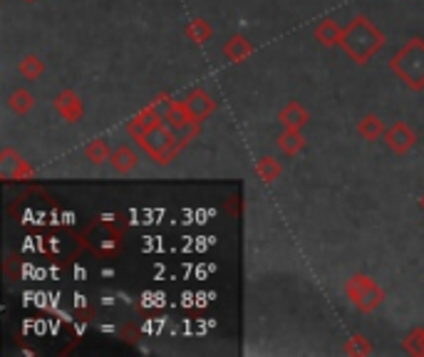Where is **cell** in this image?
Instances as JSON below:
<instances>
[{"instance_id":"6da1fadb","label":"cell","mask_w":424,"mask_h":357,"mask_svg":"<svg viewBox=\"0 0 424 357\" xmlns=\"http://www.w3.org/2000/svg\"><path fill=\"white\" fill-rule=\"evenodd\" d=\"M384 45V33L379 28H375L370 23V18L358 16L343 28V40L340 47L345 50V55L358 65H367Z\"/></svg>"},{"instance_id":"7a4b0ae2","label":"cell","mask_w":424,"mask_h":357,"mask_svg":"<svg viewBox=\"0 0 424 357\" xmlns=\"http://www.w3.org/2000/svg\"><path fill=\"white\" fill-rule=\"evenodd\" d=\"M389 70L409 87V90L419 92L424 90V40L414 37L394 57L389 60Z\"/></svg>"},{"instance_id":"3957f363","label":"cell","mask_w":424,"mask_h":357,"mask_svg":"<svg viewBox=\"0 0 424 357\" xmlns=\"http://www.w3.org/2000/svg\"><path fill=\"white\" fill-rule=\"evenodd\" d=\"M141 144V149L147 151L157 164H172L179 156V151L184 149L182 139H179L177 129L167 124V119H162L159 124L149 127L144 134L136 139Z\"/></svg>"},{"instance_id":"277c9868","label":"cell","mask_w":424,"mask_h":357,"mask_svg":"<svg viewBox=\"0 0 424 357\" xmlns=\"http://www.w3.org/2000/svg\"><path fill=\"white\" fill-rule=\"evenodd\" d=\"M345 295H348V300L363 312L377 310V308L384 303V291L372 281V278L365 276V273H358V276H353L348 283H345Z\"/></svg>"},{"instance_id":"5b68a950","label":"cell","mask_w":424,"mask_h":357,"mask_svg":"<svg viewBox=\"0 0 424 357\" xmlns=\"http://www.w3.org/2000/svg\"><path fill=\"white\" fill-rule=\"evenodd\" d=\"M382 139H384V144L399 156L407 154V151L417 144V134H414V129L407 124V122H394V124H389Z\"/></svg>"},{"instance_id":"8992f818","label":"cell","mask_w":424,"mask_h":357,"mask_svg":"<svg viewBox=\"0 0 424 357\" xmlns=\"http://www.w3.org/2000/svg\"><path fill=\"white\" fill-rule=\"evenodd\" d=\"M0 176L6 182H23V179L33 176V166L18 151L3 149V154H0Z\"/></svg>"},{"instance_id":"52a82bcc","label":"cell","mask_w":424,"mask_h":357,"mask_svg":"<svg viewBox=\"0 0 424 357\" xmlns=\"http://www.w3.org/2000/svg\"><path fill=\"white\" fill-rule=\"evenodd\" d=\"M55 110H57V115H60L65 122H70V124H75V122H80L82 117H85L82 100L72 90H65L55 97Z\"/></svg>"},{"instance_id":"ba28073f","label":"cell","mask_w":424,"mask_h":357,"mask_svg":"<svg viewBox=\"0 0 424 357\" xmlns=\"http://www.w3.org/2000/svg\"><path fill=\"white\" fill-rule=\"evenodd\" d=\"M184 105L189 107V112H192V117L196 122H204L213 110H216V102H213V97L208 95V92H204V90H194L192 95L184 100Z\"/></svg>"},{"instance_id":"9c48e42d","label":"cell","mask_w":424,"mask_h":357,"mask_svg":"<svg viewBox=\"0 0 424 357\" xmlns=\"http://www.w3.org/2000/svg\"><path fill=\"white\" fill-rule=\"evenodd\" d=\"M278 119H281V124L285 127V129H303L310 122V115L300 102H288V105L281 110Z\"/></svg>"},{"instance_id":"30bf717a","label":"cell","mask_w":424,"mask_h":357,"mask_svg":"<svg viewBox=\"0 0 424 357\" xmlns=\"http://www.w3.org/2000/svg\"><path fill=\"white\" fill-rule=\"evenodd\" d=\"M164 117L159 115V110H157V105H149V107H144V110L139 112V115L134 117V119L129 122V127H126V129H129V134L134 136V139H139L141 134H144V131L149 129V127H154V124H159V122H162Z\"/></svg>"},{"instance_id":"8fae6325","label":"cell","mask_w":424,"mask_h":357,"mask_svg":"<svg viewBox=\"0 0 424 357\" xmlns=\"http://www.w3.org/2000/svg\"><path fill=\"white\" fill-rule=\"evenodd\" d=\"M110 164H112V169H114L117 174H129V171L139 164V156H136V151L131 149L129 144H119L117 149H112Z\"/></svg>"},{"instance_id":"7c38bea8","label":"cell","mask_w":424,"mask_h":357,"mask_svg":"<svg viewBox=\"0 0 424 357\" xmlns=\"http://www.w3.org/2000/svg\"><path fill=\"white\" fill-rule=\"evenodd\" d=\"M315 40L325 47L340 45V40H343V28L335 21H330V18H325V21H320L318 28H315Z\"/></svg>"},{"instance_id":"4fadbf2b","label":"cell","mask_w":424,"mask_h":357,"mask_svg":"<svg viewBox=\"0 0 424 357\" xmlns=\"http://www.w3.org/2000/svg\"><path fill=\"white\" fill-rule=\"evenodd\" d=\"M164 119H167V124L172 127V129H177V131H182L184 127H189L192 122H196V119L192 117V112H189V107L184 105V102H169Z\"/></svg>"},{"instance_id":"5bb4252c","label":"cell","mask_w":424,"mask_h":357,"mask_svg":"<svg viewBox=\"0 0 424 357\" xmlns=\"http://www.w3.org/2000/svg\"><path fill=\"white\" fill-rule=\"evenodd\" d=\"M223 55H226L228 62L238 65V62L248 60V57L253 55V45L243 35H236V37H231V40L226 42V47H223Z\"/></svg>"},{"instance_id":"9a60e30c","label":"cell","mask_w":424,"mask_h":357,"mask_svg":"<svg viewBox=\"0 0 424 357\" xmlns=\"http://www.w3.org/2000/svg\"><path fill=\"white\" fill-rule=\"evenodd\" d=\"M384 131H387V127H384V122L379 119L377 115H365L363 119L358 122V134L363 136V139H367V141L382 139Z\"/></svg>"},{"instance_id":"2e32d148","label":"cell","mask_w":424,"mask_h":357,"mask_svg":"<svg viewBox=\"0 0 424 357\" xmlns=\"http://www.w3.org/2000/svg\"><path fill=\"white\" fill-rule=\"evenodd\" d=\"M256 174L261 176L263 184H273V182H278V179H281L283 166L278 164L273 156H263V159L256 161Z\"/></svg>"},{"instance_id":"e0dca14e","label":"cell","mask_w":424,"mask_h":357,"mask_svg":"<svg viewBox=\"0 0 424 357\" xmlns=\"http://www.w3.org/2000/svg\"><path fill=\"white\" fill-rule=\"evenodd\" d=\"M278 146H281L288 156H295L298 151H303L305 136L300 134V129H285L281 136H278Z\"/></svg>"},{"instance_id":"ac0fdd59","label":"cell","mask_w":424,"mask_h":357,"mask_svg":"<svg viewBox=\"0 0 424 357\" xmlns=\"http://www.w3.org/2000/svg\"><path fill=\"white\" fill-rule=\"evenodd\" d=\"M85 156H87V161L100 166L112 159V149L105 139H92V141H87V146H85Z\"/></svg>"},{"instance_id":"d6986e66","label":"cell","mask_w":424,"mask_h":357,"mask_svg":"<svg viewBox=\"0 0 424 357\" xmlns=\"http://www.w3.org/2000/svg\"><path fill=\"white\" fill-rule=\"evenodd\" d=\"M187 37L196 45H206L211 40V25H208L204 18H194L192 23L187 25Z\"/></svg>"},{"instance_id":"ffe728a7","label":"cell","mask_w":424,"mask_h":357,"mask_svg":"<svg viewBox=\"0 0 424 357\" xmlns=\"http://www.w3.org/2000/svg\"><path fill=\"white\" fill-rule=\"evenodd\" d=\"M33 107H35V97L28 90H16L11 95V110L16 112V115H28Z\"/></svg>"},{"instance_id":"44dd1931","label":"cell","mask_w":424,"mask_h":357,"mask_svg":"<svg viewBox=\"0 0 424 357\" xmlns=\"http://www.w3.org/2000/svg\"><path fill=\"white\" fill-rule=\"evenodd\" d=\"M42 72H45V65H42V60L37 55H25L20 60V75L25 80H37Z\"/></svg>"},{"instance_id":"7402d4cb","label":"cell","mask_w":424,"mask_h":357,"mask_svg":"<svg viewBox=\"0 0 424 357\" xmlns=\"http://www.w3.org/2000/svg\"><path fill=\"white\" fill-rule=\"evenodd\" d=\"M345 352L348 355H370L372 352V342L367 340L365 335H353L348 342H345Z\"/></svg>"},{"instance_id":"603a6c76","label":"cell","mask_w":424,"mask_h":357,"mask_svg":"<svg viewBox=\"0 0 424 357\" xmlns=\"http://www.w3.org/2000/svg\"><path fill=\"white\" fill-rule=\"evenodd\" d=\"M404 350H407L409 355H424V327H419V330L409 332V335L404 337Z\"/></svg>"},{"instance_id":"cb8c5ba5","label":"cell","mask_w":424,"mask_h":357,"mask_svg":"<svg viewBox=\"0 0 424 357\" xmlns=\"http://www.w3.org/2000/svg\"><path fill=\"white\" fill-rule=\"evenodd\" d=\"M419 204H422V209H424V197H422V201H419Z\"/></svg>"},{"instance_id":"d4e9b609","label":"cell","mask_w":424,"mask_h":357,"mask_svg":"<svg viewBox=\"0 0 424 357\" xmlns=\"http://www.w3.org/2000/svg\"><path fill=\"white\" fill-rule=\"evenodd\" d=\"M25 3H35V0H25Z\"/></svg>"}]
</instances>
